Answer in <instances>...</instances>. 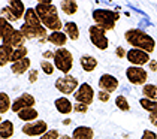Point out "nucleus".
<instances>
[{
	"mask_svg": "<svg viewBox=\"0 0 157 139\" xmlns=\"http://www.w3.org/2000/svg\"><path fill=\"white\" fill-rule=\"evenodd\" d=\"M124 39L132 48L136 49H142L145 52L151 54L156 49V41L154 37L147 33L142 29H129L124 33Z\"/></svg>",
	"mask_w": 157,
	"mask_h": 139,
	"instance_id": "1",
	"label": "nucleus"
},
{
	"mask_svg": "<svg viewBox=\"0 0 157 139\" xmlns=\"http://www.w3.org/2000/svg\"><path fill=\"white\" fill-rule=\"evenodd\" d=\"M93 21L96 25H99L100 29H103L105 32H111L115 29L117 21L120 20V12L112 11V9H94L93 14Z\"/></svg>",
	"mask_w": 157,
	"mask_h": 139,
	"instance_id": "2",
	"label": "nucleus"
},
{
	"mask_svg": "<svg viewBox=\"0 0 157 139\" xmlns=\"http://www.w3.org/2000/svg\"><path fill=\"white\" fill-rule=\"evenodd\" d=\"M56 56H54V66L56 69L61 72L63 75H69V72L73 68V56L72 52L67 49V48H57L56 51Z\"/></svg>",
	"mask_w": 157,
	"mask_h": 139,
	"instance_id": "3",
	"label": "nucleus"
},
{
	"mask_svg": "<svg viewBox=\"0 0 157 139\" xmlns=\"http://www.w3.org/2000/svg\"><path fill=\"white\" fill-rule=\"evenodd\" d=\"M79 81L76 76L73 75H61L59 76L56 82H54V87L59 93H61L63 96H69V94H75V91L79 88Z\"/></svg>",
	"mask_w": 157,
	"mask_h": 139,
	"instance_id": "4",
	"label": "nucleus"
},
{
	"mask_svg": "<svg viewBox=\"0 0 157 139\" xmlns=\"http://www.w3.org/2000/svg\"><path fill=\"white\" fill-rule=\"evenodd\" d=\"M88 37H90V42L96 46L97 49L105 51L109 48V39L106 37V32L96 24H91L88 27Z\"/></svg>",
	"mask_w": 157,
	"mask_h": 139,
	"instance_id": "5",
	"label": "nucleus"
},
{
	"mask_svg": "<svg viewBox=\"0 0 157 139\" xmlns=\"http://www.w3.org/2000/svg\"><path fill=\"white\" fill-rule=\"evenodd\" d=\"M35 9H36L40 21H45V20L54 18V17H59V9L52 3V0H40V2H37Z\"/></svg>",
	"mask_w": 157,
	"mask_h": 139,
	"instance_id": "6",
	"label": "nucleus"
},
{
	"mask_svg": "<svg viewBox=\"0 0 157 139\" xmlns=\"http://www.w3.org/2000/svg\"><path fill=\"white\" fill-rule=\"evenodd\" d=\"M126 78L132 85H142L144 87L147 81H148V72L144 68L129 66L126 69Z\"/></svg>",
	"mask_w": 157,
	"mask_h": 139,
	"instance_id": "7",
	"label": "nucleus"
},
{
	"mask_svg": "<svg viewBox=\"0 0 157 139\" xmlns=\"http://www.w3.org/2000/svg\"><path fill=\"white\" fill-rule=\"evenodd\" d=\"M20 32L24 35L25 39L32 41V39H39L40 42H48V30L42 25V27H32L27 24H21Z\"/></svg>",
	"mask_w": 157,
	"mask_h": 139,
	"instance_id": "8",
	"label": "nucleus"
},
{
	"mask_svg": "<svg viewBox=\"0 0 157 139\" xmlns=\"http://www.w3.org/2000/svg\"><path fill=\"white\" fill-rule=\"evenodd\" d=\"M48 130H49L48 124L44 120H36V121H32V123H24V126L21 129V132L24 135H27V136H30V138H36V136L40 138Z\"/></svg>",
	"mask_w": 157,
	"mask_h": 139,
	"instance_id": "9",
	"label": "nucleus"
},
{
	"mask_svg": "<svg viewBox=\"0 0 157 139\" xmlns=\"http://www.w3.org/2000/svg\"><path fill=\"white\" fill-rule=\"evenodd\" d=\"M73 97H75V102H78V103H84V105H88V106H90V105L94 102L96 93H94L93 87H91L90 84L82 82V84L79 85V88L75 91Z\"/></svg>",
	"mask_w": 157,
	"mask_h": 139,
	"instance_id": "10",
	"label": "nucleus"
},
{
	"mask_svg": "<svg viewBox=\"0 0 157 139\" xmlns=\"http://www.w3.org/2000/svg\"><path fill=\"white\" fill-rule=\"evenodd\" d=\"M126 58L130 63V66H138V68H144L145 64H148L151 61V57L148 52H145L142 49H136V48H130L127 51Z\"/></svg>",
	"mask_w": 157,
	"mask_h": 139,
	"instance_id": "11",
	"label": "nucleus"
},
{
	"mask_svg": "<svg viewBox=\"0 0 157 139\" xmlns=\"http://www.w3.org/2000/svg\"><path fill=\"white\" fill-rule=\"evenodd\" d=\"M35 105H36L35 96H32L30 93H23L12 102V109L11 111L18 114L20 111H23L25 108H35Z\"/></svg>",
	"mask_w": 157,
	"mask_h": 139,
	"instance_id": "12",
	"label": "nucleus"
},
{
	"mask_svg": "<svg viewBox=\"0 0 157 139\" xmlns=\"http://www.w3.org/2000/svg\"><path fill=\"white\" fill-rule=\"evenodd\" d=\"M99 90H102V91H106V93H114L117 91V88H118V85H120V82L118 79L114 76V75H111V73H103L100 78H99Z\"/></svg>",
	"mask_w": 157,
	"mask_h": 139,
	"instance_id": "13",
	"label": "nucleus"
},
{
	"mask_svg": "<svg viewBox=\"0 0 157 139\" xmlns=\"http://www.w3.org/2000/svg\"><path fill=\"white\" fill-rule=\"evenodd\" d=\"M15 32H17V29L12 25V23H9L8 20L0 17V39H2V45H8Z\"/></svg>",
	"mask_w": 157,
	"mask_h": 139,
	"instance_id": "14",
	"label": "nucleus"
},
{
	"mask_svg": "<svg viewBox=\"0 0 157 139\" xmlns=\"http://www.w3.org/2000/svg\"><path fill=\"white\" fill-rule=\"evenodd\" d=\"M54 106L57 109V112L61 115H69L71 112H73V103L64 96H61L59 99L54 100Z\"/></svg>",
	"mask_w": 157,
	"mask_h": 139,
	"instance_id": "15",
	"label": "nucleus"
},
{
	"mask_svg": "<svg viewBox=\"0 0 157 139\" xmlns=\"http://www.w3.org/2000/svg\"><path fill=\"white\" fill-rule=\"evenodd\" d=\"M30 66H32V60L29 57L23 58L17 63L11 64V72L13 75H24V73H29L30 72Z\"/></svg>",
	"mask_w": 157,
	"mask_h": 139,
	"instance_id": "16",
	"label": "nucleus"
},
{
	"mask_svg": "<svg viewBox=\"0 0 157 139\" xmlns=\"http://www.w3.org/2000/svg\"><path fill=\"white\" fill-rule=\"evenodd\" d=\"M8 6H9V8H11V11L13 12V15H15L17 21L24 20V15H25L27 8H25V5L21 2V0H9V2H8Z\"/></svg>",
	"mask_w": 157,
	"mask_h": 139,
	"instance_id": "17",
	"label": "nucleus"
},
{
	"mask_svg": "<svg viewBox=\"0 0 157 139\" xmlns=\"http://www.w3.org/2000/svg\"><path fill=\"white\" fill-rule=\"evenodd\" d=\"M79 64H81V68H82L84 72H94L96 68L99 66V61H97L96 57L84 54V56H81V58H79Z\"/></svg>",
	"mask_w": 157,
	"mask_h": 139,
	"instance_id": "18",
	"label": "nucleus"
},
{
	"mask_svg": "<svg viewBox=\"0 0 157 139\" xmlns=\"http://www.w3.org/2000/svg\"><path fill=\"white\" fill-rule=\"evenodd\" d=\"M67 41H69V37H67V35L63 30L61 32H52L48 36V42L52 44V45H56L57 48H64V45L67 44Z\"/></svg>",
	"mask_w": 157,
	"mask_h": 139,
	"instance_id": "19",
	"label": "nucleus"
},
{
	"mask_svg": "<svg viewBox=\"0 0 157 139\" xmlns=\"http://www.w3.org/2000/svg\"><path fill=\"white\" fill-rule=\"evenodd\" d=\"M24 24L32 25V27H42V25H44L35 8H27L25 15H24Z\"/></svg>",
	"mask_w": 157,
	"mask_h": 139,
	"instance_id": "20",
	"label": "nucleus"
},
{
	"mask_svg": "<svg viewBox=\"0 0 157 139\" xmlns=\"http://www.w3.org/2000/svg\"><path fill=\"white\" fill-rule=\"evenodd\" d=\"M73 139H93L94 138V130L88 126H78L72 132Z\"/></svg>",
	"mask_w": 157,
	"mask_h": 139,
	"instance_id": "21",
	"label": "nucleus"
},
{
	"mask_svg": "<svg viewBox=\"0 0 157 139\" xmlns=\"http://www.w3.org/2000/svg\"><path fill=\"white\" fill-rule=\"evenodd\" d=\"M18 118L24 123H32V121H36L37 117H39V112H37L36 108H25L23 111H20L18 114Z\"/></svg>",
	"mask_w": 157,
	"mask_h": 139,
	"instance_id": "22",
	"label": "nucleus"
},
{
	"mask_svg": "<svg viewBox=\"0 0 157 139\" xmlns=\"http://www.w3.org/2000/svg\"><path fill=\"white\" fill-rule=\"evenodd\" d=\"M13 132H15V126L11 120H2L0 124V138L2 139H9L12 138Z\"/></svg>",
	"mask_w": 157,
	"mask_h": 139,
	"instance_id": "23",
	"label": "nucleus"
},
{
	"mask_svg": "<svg viewBox=\"0 0 157 139\" xmlns=\"http://www.w3.org/2000/svg\"><path fill=\"white\" fill-rule=\"evenodd\" d=\"M13 54V48L9 45H0V68H5L11 63V57Z\"/></svg>",
	"mask_w": 157,
	"mask_h": 139,
	"instance_id": "24",
	"label": "nucleus"
},
{
	"mask_svg": "<svg viewBox=\"0 0 157 139\" xmlns=\"http://www.w3.org/2000/svg\"><path fill=\"white\" fill-rule=\"evenodd\" d=\"M64 33L71 41H78L79 39V27L75 21H67L64 23Z\"/></svg>",
	"mask_w": 157,
	"mask_h": 139,
	"instance_id": "25",
	"label": "nucleus"
},
{
	"mask_svg": "<svg viewBox=\"0 0 157 139\" xmlns=\"http://www.w3.org/2000/svg\"><path fill=\"white\" fill-rule=\"evenodd\" d=\"M60 9L63 11V14L66 15H75L78 12V3L75 0H61L60 2Z\"/></svg>",
	"mask_w": 157,
	"mask_h": 139,
	"instance_id": "26",
	"label": "nucleus"
},
{
	"mask_svg": "<svg viewBox=\"0 0 157 139\" xmlns=\"http://www.w3.org/2000/svg\"><path fill=\"white\" fill-rule=\"evenodd\" d=\"M25 39L24 37V35L20 32V29H17V32L13 33V36H12V39L9 41V44L8 45L9 46H12L13 49H17V48H21V46H25L24 44H25Z\"/></svg>",
	"mask_w": 157,
	"mask_h": 139,
	"instance_id": "27",
	"label": "nucleus"
},
{
	"mask_svg": "<svg viewBox=\"0 0 157 139\" xmlns=\"http://www.w3.org/2000/svg\"><path fill=\"white\" fill-rule=\"evenodd\" d=\"M11 109H12V102L9 99V94L2 91L0 93V114L3 115V114H6Z\"/></svg>",
	"mask_w": 157,
	"mask_h": 139,
	"instance_id": "28",
	"label": "nucleus"
},
{
	"mask_svg": "<svg viewBox=\"0 0 157 139\" xmlns=\"http://www.w3.org/2000/svg\"><path fill=\"white\" fill-rule=\"evenodd\" d=\"M142 96L148 100H157V85L156 84H145L142 87Z\"/></svg>",
	"mask_w": 157,
	"mask_h": 139,
	"instance_id": "29",
	"label": "nucleus"
},
{
	"mask_svg": "<svg viewBox=\"0 0 157 139\" xmlns=\"http://www.w3.org/2000/svg\"><path fill=\"white\" fill-rule=\"evenodd\" d=\"M139 105H141V108L145 109L147 112H150V114H157V100H148V99H139Z\"/></svg>",
	"mask_w": 157,
	"mask_h": 139,
	"instance_id": "30",
	"label": "nucleus"
},
{
	"mask_svg": "<svg viewBox=\"0 0 157 139\" xmlns=\"http://www.w3.org/2000/svg\"><path fill=\"white\" fill-rule=\"evenodd\" d=\"M25 57H29V48L27 46L17 48V49H13V54L11 57V64H13V63H17V61H20V60H23Z\"/></svg>",
	"mask_w": 157,
	"mask_h": 139,
	"instance_id": "31",
	"label": "nucleus"
},
{
	"mask_svg": "<svg viewBox=\"0 0 157 139\" xmlns=\"http://www.w3.org/2000/svg\"><path fill=\"white\" fill-rule=\"evenodd\" d=\"M115 106H117L120 111H123V112L130 111L129 100H127V97H126V96H123V94H120V96H117V97H115Z\"/></svg>",
	"mask_w": 157,
	"mask_h": 139,
	"instance_id": "32",
	"label": "nucleus"
},
{
	"mask_svg": "<svg viewBox=\"0 0 157 139\" xmlns=\"http://www.w3.org/2000/svg\"><path fill=\"white\" fill-rule=\"evenodd\" d=\"M40 69L45 75H52L56 72V66H54V63H51L48 60H42L40 61Z\"/></svg>",
	"mask_w": 157,
	"mask_h": 139,
	"instance_id": "33",
	"label": "nucleus"
},
{
	"mask_svg": "<svg viewBox=\"0 0 157 139\" xmlns=\"http://www.w3.org/2000/svg\"><path fill=\"white\" fill-rule=\"evenodd\" d=\"M0 17H3V18H5V20H8L9 23H13V21H17V18H15L13 12L11 11V8H9L8 5L2 8V15H0Z\"/></svg>",
	"mask_w": 157,
	"mask_h": 139,
	"instance_id": "34",
	"label": "nucleus"
},
{
	"mask_svg": "<svg viewBox=\"0 0 157 139\" xmlns=\"http://www.w3.org/2000/svg\"><path fill=\"white\" fill-rule=\"evenodd\" d=\"M60 132L57 129H49L45 135H42L39 139H60Z\"/></svg>",
	"mask_w": 157,
	"mask_h": 139,
	"instance_id": "35",
	"label": "nucleus"
},
{
	"mask_svg": "<svg viewBox=\"0 0 157 139\" xmlns=\"http://www.w3.org/2000/svg\"><path fill=\"white\" fill-rule=\"evenodd\" d=\"M73 111H75V112H78V114H85V112L88 111V105L75 102V105H73Z\"/></svg>",
	"mask_w": 157,
	"mask_h": 139,
	"instance_id": "36",
	"label": "nucleus"
},
{
	"mask_svg": "<svg viewBox=\"0 0 157 139\" xmlns=\"http://www.w3.org/2000/svg\"><path fill=\"white\" fill-rule=\"evenodd\" d=\"M37 79H39V70L30 69V72H29V82L30 84H35Z\"/></svg>",
	"mask_w": 157,
	"mask_h": 139,
	"instance_id": "37",
	"label": "nucleus"
},
{
	"mask_svg": "<svg viewBox=\"0 0 157 139\" xmlns=\"http://www.w3.org/2000/svg\"><path fill=\"white\" fill-rule=\"evenodd\" d=\"M141 139H157V133H156V132H153V130L145 129L144 132H142V136H141Z\"/></svg>",
	"mask_w": 157,
	"mask_h": 139,
	"instance_id": "38",
	"label": "nucleus"
},
{
	"mask_svg": "<svg viewBox=\"0 0 157 139\" xmlns=\"http://www.w3.org/2000/svg\"><path fill=\"white\" fill-rule=\"evenodd\" d=\"M97 99L100 100V102H103V103H106L109 99H111V94L106 91H102V90H99V93H97Z\"/></svg>",
	"mask_w": 157,
	"mask_h": 139,
	"instance_id": "39",
	"label": "nucleus"
},
{
	"mask_svg": "<svg viewBox=\"0 0 157 139\" xmlns=\"http://www.w3.org/2000/svg\"><path fill=\"white\" fill-rule=\"evenodd\" d=\"M115 56L118 58H124V57H127V51L123 46H117L115 48Z\"/></svg>",
	"mask_w": 157,
	"mask_h": 139,
	"instance_id": "40",
	"label": "nucleus"
},
{
	"mask_svg": "<svg viewBox=\"0 0 157 139\" xmlns=\"http://www.w3.org/2000/svg\"><path fill=\"white\" fill-rule=\"evenodd\" d=\"M54 56H56V52L54 51H49V49H47V51H44V54H42V57H44V60H54Z\"/></svg>",
	"mask_w": 157,
	"mask_h": 139,
	"instance_id": "41",
	"label": "nucleus"
},
{
	"mask_svg": "<svg viewBox=\"0 0 157 139\" xmlns=\"http://www.w3.org/2000/svg\"><path fill=\"white\" fill-rule=\"evenodd\" d=\"M148 69L151 70V72H157V60H151L148 63Z\"/></svg>",
	"mask_w": 157,
	"mask_h": 139,
	"instance_id": "42",
	"label": "nucleus"
},
{
	"mask_svg": "<svg viewBox=\"0 0 157 139\" xmlns=\"http://www.w3.org/2000/svg\"><path fill=\"white\" fill-rule=\"evenodd\" d=\"M150 123L157 127V114H150Z\"/></svg>",
	"mask_w": 157,
	"mask_h": 139,
	"instance_id": "43",
	"label": "nucleus"
},
{
	"mask_svg": "<svg viewBox=\"0 0 157 139\" xmlns=\"http://www.w3.org/2000/svg\"><path fill=\"white\" fill-rule=\"evenodd\" d=\"M60 139H73L72 136H69V135H61Z\"/></svg>",
	"mask_w": 157,
	"mask_h": 139,
	"instance_id": "44",
	"label": "nucleus"
},
{
	"mask_svg": "<svg viewBox=\"0 0 157 139\" xmlns=\"http://www.w3.org/2000/svg\"><path fill=\"white\" fill-rule=\"evenodd\" d=\"M64 124L69 126V124H71V118H66V120H64Z\"/></svg>",
	"mask_w": 157,
	"mask_h": 139,
	"instance_id": "45",
	"label": "nucleus"
}]
</instances>
